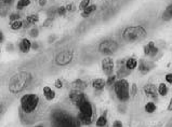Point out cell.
I'll return each instance as SVG.
<instances>
[{"label":"cell","mask_w":172,"mask_h":127,"mask_svg":"<svg viewBox=\"0 0 172 127\" xmlns=\"http://www.w3.org/2000/svg\"><path fill=\"white\" fill-rule=\"evenodd\" d=\"M79 109V113H78V121L80 122V124L84 125H90L93 122V107L91 105V102L88 100V98L86 100H84L78 107Z\"/></svg>","instance_id":"cell-4"},{"label":"cell","mask_w":172,"mask_h":127,"mask_svg":"<svg viewBox=\"0 0 172 127\" xmlns=\"http://www.w3.org/2000/svg\"><path fill=\"white\" fill-rule=\"evenodd\" d=\"M119 45L115 40L106 39L99 44V52L104 55H112L118 50Z\"/></svg>","instance_id":"cell-7"},{"label":"cell","mask_w":172,"mask_h":127,"mask_svg":"<svg viewBox=\"0 0 172 127\" xmlns=\"http://www.w3.org/2000/svg\"><path fill=\"white\" fill-rule=\"evenodd\" d=\"M161 17H162V21H165V22H169L170 20H172V3H170V5L166 8Z\"/></svg>","instance_id":"cell-17"},{"label":"cell","mask_w":172,"mask_h":127,"mask_svg":"<svg viewBox=\"0 0 172 127\" xmlns=\"http://www.w3.org/2000/svg\"><path fill=\"white\" fill-rule=\"evenodd\" d=\"M143 51H144V55L154 57V56H156L157 53H158V48H157L156 44H155L154 42L150 41V42H148L145 46H144Z\"/></svg>","instance_id":"cell-12"},{"label":"cell","mask_w":172,"mask_h":127,"mask_svg":"<svg viewBox=\"0 0 172 127\" xmlns=\"http://www.w3.org/2000/svg\"><path fill=\"white\" fill-rule=\"evenodd\" d=\"M31 48H34V50H37V48H38V44L36 43V42L31 43Z\"/></svg>","instance_id":"cell-41"},{"label":"cell","mask_w":172,"mask_h":127,"mask_svg":"<svg viewBox=\"0 0 172 127\" xmlns=\"http://www.w3.org/2000/svg\"><path fill=\"white\" fill-rule=\"evenodd\" d=\"M38 33H39V31H38V28H36V27H35V28H33V29L31 30V36L33 38H36V37H37Z\"/></svg>","instance_id":"cell-33"},{"label":"cell","mask_w":172,"mask_h":127,"mask_svg":"<svg viewBox=\"0 0 172 127\" xmlns=\"http://www.w3.org/2000/svg\"><path fill=\"white\" fill-rule=\"evenodd\" d=\"M137 65H139V63H137V59L133 58V57L127 59V61H126V68H127V70H129V71L134 70L137 67Z\"/></svg>","instance_id":"cell-19"},{"label":"cell","mask_w":172,"mask_h":127,"mask_svg":"<svg viewBox=\"0 0 172 127\" xmlns=\"http://www.w3.org/2000/svg\"><path fill=\"white\" fill-rule=\"evenodd\" d=\"M157 90H158V95H160L161 97H166L168 95V93H169V88H168V86L165 83L159 84Z\"/></svg>","instance_id":"cell-21"},{"label":"cell","mask_w":172,"mask_h":127,"mask_svg":"<svg viewBox=\"0 0 172 127\" xmlns=\"http://www.w3.org/2000/svg\"><path fill=\"white\" fill-rule=\"evenodd\" d=\"M69 98H71L72 102L78 108L80 103L87 99V96L82 92H80V90H72L71 95H69Z\"/></svg>","instance_id":"cell-10"},{"label":"cell","mask_w":172,"mask_h":127,"mask_svg":"<svg viewBox=\"0 0 172 127\" xmlns=\"http://www.w3.org/2000/svg\"><path fill=\"white\" fill-rule=\"evenodd\" d=\"M147 36V31L143 26L134 25V26H129L122 33V38L128 42H135L142 40Z\"/></svg>","instance_id":"cell-3"},{"label":"cell","mask_w":172,"mask_h":127,"mask_svg":"<svg viewBox=\"0 0 172 127\" xmlns=\"http://www.w3.org/2000/svg\"><path fill=\"white\" fill-rule=\"evenodd\" d=\"M114 92L121 102H126L130 99V87H129V83L126 79L116 80L114 83Z\"/></svg>","instance_id":"cell-6"},{"label":"cell","mask_w":172,"mask_h":127,"mask_svg":"<svg viewBox=\"0 0 172 127\" xmlns=\"http://www.w3.org/2000/svg\"><path fill=\"white\" fill-rule=\"evenodd\" d=\"M168 111H172V97H171V99H170L169 105H168Z\"/></svg>","instance_id":"cell-38"},{"label":"cell","mask_w":172,"mask_h":127,"mask_svg":"<svg viewBox=\"0 0 172 127\" xmlns=\"http://www.w3.org/2000/svg\"><path fill=\"white\" fill-rule=\"evenodd\" d=\"M89 6H90V0H82L79 5V9L81 10V11H84V10L86 9L87 7H89Z\"/></svg>","instance_id":"cell-29"},{"label":"cell","mask_w":172,"mask_h":127,"mask_svg":"<svg viewBox=\"0 0 172 127\" xmlns=\"http://www.w3.org/2000/svg\"><path fill=\"white\" fill-rule=\"evenodd\" d=\"M0 53H1V51H0Z\"/></svg>","instance_id":"cell-45"},{"label":"cell","mask_w":172,"mask_h":127,"mask_svg":"<svg viewBox=\"0 0 172 127\" xmlns=\"http://www.w3.org/2000/svg\"><path fill=\"white\" fill-rule=\"evenodd\" d=\"M137 93V84H132L131 86V90H130V97H134Z\"/></svg>","instance_id":"cell-31"},{"label":"cell","mask_w":172,"mask_h":127,"mask_svg":"<svg viewBox=\"0 0 172 127\" xmlns=\"http://www.w3.org/2000/svg\"><path fill=\"white\" fill-rule=\"evenodd\" d=\"M39 5L40 6H44V5H46V0H39Z\"/></svg>","instance_id":"cell-44"},{"label":"cell","mask_w":172,"mask_h":127,"mask_svg":"<svg viewBox=\"0 0 172 127\" xmlns=\"http://www.w3.org/2000/svg\"><path fill=\"white\" fill-rule=\"evenodd\" d=\"M18 48H20V51L22 53H24V54H26V53L29 52V50L31 48V41H29L28 39H23L22 41L20 42V45H18Z\"/></svg>","instance_id":"cell-15"},{"label":"cell","mask_w":172,"mask_h":127,"mask_svg":"<svg viewBox=\"0 0 172 127\" xmlns=\"http://www.w3.org/2000/svg\"><path fill=\"white\" fill-rule=\"evenodd\" d=\"M115 82H116V75H109V77L107 78V80H106V85H107V86H113Z\"/></svg>","instance_id":"cell-28"},{"label":"cell","mask_w":172,"mask_h":127,"mask_svg":"<svg viewBox=\"0 0 172 127\" xmlns=\"http://www.w3.org/2000/svg\"><path fill=\"white\" fill-rule=\"evenodd\" d=\"M96 126L97 127H105L107 125V116H106V113L102 114L99 118L96 120Z\"/></svg>","instance_id":"cell-22"},{"label":"cell","mask_w":172,"mask_h":127,"mask_svg":"<svg viewBox=\"0 0 172 127\" xmlns=\"http://www.w3.org/2000/svg\"><path fill=\"white\" fill-rule=\"evenodd\" d=\"M3 108H5V105H3V102H0V114L2 113Z\"/></svg>","instance_id":"cell-42"},{"label":"cell","mask_w":172,"mask_h":127,"mask_svg":"<svg viewBox=\"0 0 172 127\" xmlns=\"http://www.w3.org/2000/svg\"><path fill=\"white\" fill-rule=\"evenodd\" d=\"M74 51L73 50H64L62 52L57 53L55 56V63L57 66H66L68 63H72L74 58Z\"/></svg>","instance_id":"cell-8"},{"label":"cell","mask_w":172,"mask_h":127,"mask_svg":"<svg viewBox=\"0 0 172 127\" xmlns=\"http://www.w3.org/2000/svg\"><path fill=\"white\" fill-rule=\"evenodd\" d=\"M31 80H33V75L31 72L20 71V72L15 73L9 80V84H8L9 92L12 94H18V93L23 92L28 87Z\"/></svg>","instance_id":"cell-1"},{"label":"cell","mask_w":172,"mask_h":127,"mask_svg":"<svg viewBox=\"0 0 172 127\" xmlns=\"http://www.w3.org/2000/svg\"><path fill=\"white\" fill-rule=\"evenodd\" d=\"M8 9H9V7L6 5L5 1H3V0H0V15L1 16L7 15Z\"/></svg>","instance_id":"cell-26"},{"label":"cell","mask_w":172,"mask_h":127,"mask_svg":"<svg viewBox=\"0 0 172 127\" xmlns=\"http://www.w3.org/2000/svg\"><path fill=\"white\" fill-rule=\"evenodd\" d=\"M39 21V15L38 14H31V15H28L26 17V22L27 24H36Z\"/></svg>","instance_id":"cell-24"},{"label":"cell","mask_w":172,"mask_h":127,"mask_svg":"<svg viewBox=\"0 0 172 127\" xmlns=\"http://www.w3.org/2000/svg\"><path fill=\"white\" fill-rule=\"evenodd\" d=\"M66 12H67V10L65 7H60L59 9H57V14L61 16H64L65 14H66Z\"/></svg>","instance_id":"cell-32"},{"label":"cell","mask_w":172,"mask_h":127,"mask_svg":"<svg viewBox=\"0 0 172 127\" xmlns=\"http://www.w3.org/2000/svg\"><path fill=\"white\" fill-rule=\"evenodd\" d=\"M53 127H80L78 118L65 111H56L52 115Z\"/></svg>","instance_id":"cell-2"},{"label":"cell","mask_w":172,"mask_h":127,"mask_svg":"<svg viewBox=\"0 0 172 127\" xmlns=\"http://www.w3.org/2000/svg\"><path fill=\"white\" fill-rule=\"evenodd\" d=\"M3 40H5V36H3L2 31L0 30V43H1V42H3Z\"/></svg>","instance_id":"cell-39"},{"label":"cell","mask_w":172,"mask_h":127,"mask_svg":"<svg viewBox=\"0 0 172 127\" xmlns=\"http://www.w3.org/2000/svg\"><path fill=\"white\" fill-rule=\"evenodd\" d=\"M55 87L56 88H62V86H63V82L61 81V80H56V81H55Z\"/></svg>","instance_id":"cell-36"},{"label":"cell","mask_w":172,"mask_h":127,"mask_svg":"<svg viewBox=\"0 0 172 127\" xmlns=\"http://www.w3.org/2000/svg\"><path fill=\"white\" fill-rule=\"evenodd\" d=\"M9 18H10V21H12V22H15V21H20L21 20V15H20V13H13V14H11V15L9 16Z\"/></svg>","instance_id":"cell-30"},{"label":"cell","mask_w":172,"mask_h":127,"mask_svg":"<svg viewBox=\"0 0 172 127\" xmlns=\"http://www.w3.org/2000/svg\"><path fill=\"white\" fill-rule=\"evenodd\" d=\"M51 22H52V20H50V18H49V20H47V23H44L43 26H48V25L50 24Z\"/></svg>","instance_id":"cell-43"},{"label":"cell","mask_w":172,"mask_h":127,"mask_svg":"<svg viewBox=\"0 0 172 127\" xmlns=\"http://www.w3.org/2000/svg\"><path fill=\"white\" fill-rule=\"evenodd\" d=\"M156 109H157L156 105L154 102H152V101H149V102H147L145 105V111L147 113H154L156 111Z\"/></svg>","instance_id":"cell-25"},{"label":"cell","mask_w":172,"mask_h":127,"mask_svg":"<svg viewBox=\"0 0 172 127\" xmlns=\"http://www.w3.org/2000/svg\"><path fill=\"white\" fill-rule=\"evenodd\" d=\"M23 26V22L22 21H15V22H12L11 24V28L13 29V30H18V29H21Z\"/></svg>","instance_id":"cell-27"},{"label":"cell","mask_w":172,"mask_h":127,"mask_svg":"<svg viewBox=\"0 0 172 127\" xmlns=\"http://www.w3.org/2000/svg\"><path fill=\"white\" fill-rule=\"evenodd\" d=\"M65 8H66L67 12H71L72 10H73V6H72V5H67V6H66V7H65Z\"/></svg>","instance_id":"cell-40"},{"label":"cell","mask_w":172,"mask_h":127,"mask_svg":"<svg viewBox=\"0 0 172 127\" xmlns=\"http://www.w3.org/2000/svg\"><path fill=\"white\" fill-rule=\"evenodd\" d=\"M87 86H88V84H87L84 80H80V79L75 80V81L72 83V88H73V90H80V92H82L84 90H86Z\"/></svg>","instance_id":"cell-14"},{"label":"cell","mask_w":172,"mask_h":127,"mask_svg":"<svg viewBox=\"0 0 172 127\" xmlns=\"http://www.w3.org/2000/svg\"><path fill=\"white\" fill-rule=\"evenodd\" d=\"M113 127H122V122L119 120L114 121V123H113Z\"/></svg>","instance_id":"cell-34"},{"label":"cell","mask_w":172,"mask_h":127,"mask_svg":"<svg viewBox=\"0 0 172 127\" xmlns=\"http://www.w3.org/2000/svg\"><path fill=\"white\" fill-rule=\"evenodd\" d=\"M101 66H102V70H103V72L105 73L107 77H109V75H112L113 72H114V67H115L114 59L109 56L104 57V58L102 59Z\"/></svg>","instance_id":"cell-9"},{"label":"cell","mask_w":172,"mask_h":127,"mask_svg":"<svg viewBox=\"0 0 172 127\" xmlns=\"http://www.w3.org/2000/svg\"><path fill=\"white\" fill-rule=\"evenodd\" d=\"M155 68V65L150 61H145L143 59L139 61V70L141 71L142 75H146L149 71H152Z\"/></svg>","instance_id":"cell-13"},{"label":"cell","mask_w":172,"mask_h":127,"mask_svg":"<svg viewBox=\"0 0 172 127\" xmlns=\"http://www.w3.org/2000/svg\"><path fill=\"white\" fill-rule=\"evenodd\" d=\"M143 92L146 96L150 97L153 99H156L158 97V90H157V87L154 84H150V83L145 84L143 87Z\"/></svg>","instance_id":"cell-11"},{"label":"cell","mask_w":172,"mask_h":127,"mask_svg":"<svg viewBox=\"0 0 172 127\" xmlns=\"http://www.w3.org/2000/svg\"><path fill=\"white\" fill-rule=\"evenodd\" d=\"M39 105V97L36 94H26L21 98V109L25 114L35 112Z\"/></svg>","instance_id":"cell-5"},{"label":"cell","mask_w":172,"mask_h":127,"mask_svg":"<svg viewBox=\"0 0 172 127\" xmlns=\"http://www.w3.org/2000/svg\"><path fill=\"white\" fill-rule=\"evenodd\" d=\"M95 10H96V6H95V5H90L89 7H87L86 9L82 11L81 16H82V17H84V18L89 17V16H90L91 14H92L93 12L95 11Z\"/></svg>","instance_id":"cell-20"},{"label":"cell","mask_w":172,"mask_h":127,"mask_svg":"<svg viewBox=\"0 0 172 127\" xmlns=\"http://www.w3.org/2000/svg\"><path fill=\"white\" fill-rule=\"evenodd\" d=\"M43 95H44V98H46L47 100H53V99L55 98L54 90H53L51 87H49V86H44L43 87Z\"/></svg>","instance_id":"cell-18"},{"label":"cell","mask_w":172,"mask_h":127,"mask_svg":"<svg viewBox=\"0 0 172 127\" xmlns=\"http://www.w3.org/2000/svg\"><path fill=\"white\" fill-rule=\"evenodd\" d=\"M165 80H166V81H167L169 84H172V73H168V75H166Z\"/></svg>","instance_id":"cell-35"},{"label":"cell","mask_w":172,"mask_h":127,"mask_svg":"<svg viewBox=\"0 0 172 127\" xmlns=\"http://www.w3.org/2000/svg\"><path fill=\"white\" fill-rule=\"evenodd\" d=\"M39 127H40V126H39Z\"/></svg>","instance_id":"cell-46"},{"label":"cell","mask_w":172,"mask_h":127,"mask_svg":"<svg viewBox=\"0 0 172 127\" xmlns=\"http://www.w3.org/2000/svg\"><path fill=\"white\" fill-rule=\"evenodd\" d=\"M92 86L94 90H102L106 86V81L102 78H96L92 81Z\"/></svg>","instance_id":"cell-16"},{"label":"cell","mask_w":172,"mask_h":127,"mask_svg":"<svg viewBox=\"0 0 172 127\" xmlns=\"http://www.w3.org/2000/svg\"><path fill=\"white\" fill-rule=\"evenodd\" d=\"M29 5H31V0H18L16 3V9L23 10L24 8L28 7Z\"/></svg>","instance_id":"cell-23"},{"label":"cell","mask_w":172,"mask_h":127,"mask_svg":"<svg viewBox=\"0 0 172 127\" xmlns=\"http://www.w3.org/2000/svg\"><path fill=\"white\" fill-rule=\"evenodd\" d=\"M5 1V3L8 6V7H11V5L14 2V0H3Z\"/></svg>","instance_id":"cell-37"}]
</instances>
